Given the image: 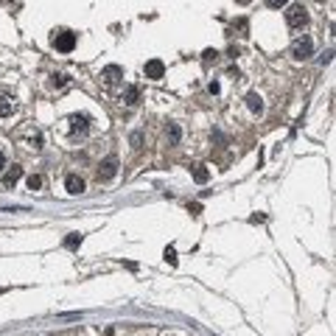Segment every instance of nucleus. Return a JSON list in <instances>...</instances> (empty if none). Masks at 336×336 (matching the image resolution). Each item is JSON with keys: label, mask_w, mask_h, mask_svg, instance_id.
<instances>
[{"label": "nucleus", "mask_w": 336, "mask_h": 336, "mask_svg": "<svg viewBox=\"0 0 336 336\" xmlns=\"http://www.w3.org/2000/svg\"><path fill=\"white\" fill-rule=\"evenodd\" d=\"M291 56L297 62H306V59H311L314 56V39L308 34H303V36H297V39L291 42Z\"/></svg>", "instance_id": "1"}, {"label": "nucleus", "mask_w": 336, "mask_h": 336, "mask_svg": "<svg viewBox=\"0 0 336 336\" xmlns=\"http://www.w3.org/2000/svg\"><path fill=\"white\" fill-rule=\"evenodd\" d=\"M286 23L288 28H303V25L308 23V12L303 3H291V6H286Z\"/></svg>", "instance_id": "2"}, {"label": "nucleus", "mask_w": 336, "mask_h": 336, "mask_svg": "<svg viewBox=\"0 0 336 336\" xmlns=\"http://www.w3.org/2000/svg\"><path fill=\"white\" fill-rule=\"evenodd\" d=\"M51 45H54L56 51H62V54H70V51L76 48V34H70V31H54Z\"/></svg>", "instance_id": "3"}, {"label": "nucleus", "mask_w": 336, "mask_h": 336, "mask_svg": "<svg viewBox=\"0 0 336 336\" xmlns=\"http://www.w3.org/2000/svg\"><path fill=\"white\" fill-rule=\"evenodd\" d=\"M87 132H90V115H84V112L70 115V135L73 138H84Z\"/></svg>", "instance_id": "4"}, {"label": "nucleus", "mask_w": 336, "mask_h": 336, "mask_svg": "<svg viewBox=\"0 0 336 336\" xmlns=\"http://www.w3.org/2000/svg\"><path fill=\"white\" fill-rule=\"evenodd\" d=\"M118 174V160L115 157H107V160L98 162V180H112Z\"/></svg>", "instance_id": "5"}, {"label": "nucleus", "mask_w": 336, "mask_h": 336, "mask_svg": "<svg viewBox=\"0 0 336 336\" xmlns=\"http://www.w3.org/2000/svg\"><path fill=\"white\" fill-rule=\"evenodd\" d=\"M118 78H123V67H118V65H107V67L101 70V81L107 84V87H109V84H115Z\"/></svg>", "instance_id": "6"}, {"label": "nucleus", "mask_w": 336, "mask_h": 336, "mask_svg": "<svg viewBox=\"0 0 336 336\" xmlns=\"http://www.w3.org/2000/svg\"><path fill=\"white\" fill-rule=\"evenodd\" d=\"M162 73H165V65H162L160 59L146 62V78H162Z\"/></svg>", "instance_id": "7"}, {"label": "nucleus", "mask_w": 336, "mask_h": 336, "mask_svg": "<svg viewBox=\"0 0 336 336\" xmlns=\"http://www.w3.org/2000/svg\"><path fill=\"white\" fill-rule=\"evenodd\" d=\"M65 188H67V193H73V196H78V193H84V180H81V177H76V174H67V180H65Z\"/></svg>", "instance_id": "8"}, {"label": "nucleus", "mask_w": 336, "mask_h": 336, "mask_svg": "<svg viewBox=\"0 0 336 336\" xmlns=\"http://www.w3.org/2000/svg\"><path fill=\"white\" fill-rule=\"evenodd\" d=\"M246 109H249L252 115H261L264 112V98H261L258 93H249V96H246Z\"/></svg>", "instance_id": "9"}, {"label": "nucleus", "mask_w": 336, "mask_h": 336, "mask_svg": "<svg viewBox=\"0 0 336 336\" xmlns=\"http://www.w3.org/2000/svg\"><path fill=\"white\" fill-rule=\"evenodd\" d=\"M14 112V98L6 96V93H0V118H9Z\"/></svg>", "instance_id": "10"}, {"label": "nucleus", "mask_w": 336, "mask_h": 336, "mask_svg": "<svg viewBox=\"0 0 336 336\" xmlns=\"http://www.w3.org/2000/svg\"><path fill=\"white\" fill-rule=\"evenodd\" d=\"M20 177H23V168H20V165H12V168L6 171V177H3V182H6L9 188H14V185L20 182Z\"/></svg>", "instance_id": "11"}, {"label": "nucleus", "mask_w": 336, "mask_h": 336, "mask_svg": "<svg viewBox=\"0 0 336 336\" xmlns=\"http://www.w3.org/2000/svg\"><path fill=\"white\" fill-rule=\"evenodd\" d=\"M165 138H168V143H171V146H177V143H180V138H182V129L177 123H168L165 126Z\"/></svg>", "instance_id": "12"}, {"label": "nucleus", "mask_w": 336, "mask_h": 336, "mask_svg": "<svg viewBox=\"0 0 336 336\" xmlns=\"http://www.w3.org/2000/svg\"><path fill=\"white\" fill-rule=\"evenodd\" d=\"M138 98H140V90H138V87H126V96H123V104H126V107H135V104H138Z\"/></svg>", "instance_id": "13"}, {"label": "nucleus", "mask_w": 336, "mask_h": 336, "mask_svg": "<svg viewBox=\"0 0 336 336\" xmlns=\"http://www.w3.org/2000/svg\"><path fill=\"white\" fill-rule=\"evenodd\" d=\"M193 180H196L199 185H204V182L210 180V171H207V165H196V168H193Z\"/></svg>", "instance_id": "14"}, {"label": "nucleus", "mask_w": 336, "mask_h": 336, "mask_svg": "<svg viewBox=\"0 0 336 336\" xmlns=\"http://www.w3.org/2000/svg\"><path fill=\"white\" fill-rule=\"evenodd\" d=\"M42 188V177L39 174H31L28 177V191H39Z\"/></svg>", "instance_id": "15"}, {"label": "nucleus", "mask_w": 336, "mask_h": 336, "mask_svg": "<svg viewBox=\"0 0 336 336\" xmlns=\"http://www.w3.org/2000/svg\"><path fill=\"white\" fill-rule=\"evenodd\" d=\"M78 244H81V235H78V233H73V235H70V238H67V241H65V246H67V249H76V246H78Z\"/></svg>", "instance_id": "16"}, {"label": "nucleus", "mask_w": 336, "mask_h": 336, "mask_svg": "<svg viewBox=\"0 0 336 336\" xmlns=\"http://www.w3.org/2000/svg\"><path fill=\"white\" fill-rule=\"evenodd\" d=\"M165 261H168L171 266H177V252H174V246H168V249H165Z\"/></svg>", "instance_id": "17"}, {"label": "nucleus", "mask_w": 336, "mask_h": 336, "mask_svg": "<svg viewBox=\"0 0 336 336\" xmlns=\"http://www.w3.org/2000/svg\"><path fill=\"white\" fill-rule=\"evenodd\" d=\"M202 59H204V62H216V59H219V51H210V48H207V51L202 54Z\"/></svg>", "instance_id": "18"}, {"label": "nucleus", "mask_w": 336, "mask_h": 336, "mask_svg": "<svg viewBox=\"0 0 336 336\" xmlns=\"http://www.w3.org/2000/svg\"><path fill=\"white\" fill-rule=\"evenodd\" d=\"M266 6L269 9H283V6H288V0H266Z\"/></svg>", "instance_id": "19"}, {"label": "nucleus", "mask_w": 336, "mask_h": 336, "mask_svg": "<svg viewBox=\"0 0 336 336\" xmlns=\"http://www.w3.org/2000/svg\"><path fill=\"white\" fill-rule=\"evenodd\" d=\"M65 84H67V76H54V87H59V90H62Z\"/></svg>", "instance_id": "20"}, {"label": "nucleus", "mask_w": 336, "mask_h": 336, "mask_svg": "<svg viewBox=\"0 0 336 336\" xmlns=\"http://www.w3.org/2000/svg\"><path fill=\"white\" fill-rule=\"evenodd\" d=\"M140 140H143V138H140V135L135 132V135H132V146H135V149H140Z\"/></svg>", "instance_id": "21"}, {"label": "nucleus", "mask_w": 336, "mask_h": 336, "mask_svg": "<svg viewBox=\"0 0 336 336\" xmlns=\"http://www.w3.org/2000/svg\"><path fill=\"white\" fill-rule=\"evenodd\" d=\"M6 168V157H3V151H0V171Z\"/></svg>", "instance_id": "22"}, {"label": "nucleus", "mask_w": 336, "mask_h": 336, "mask_svg": "<svg viewBox=\"0 0 336 336\" xmlns=\"http://www.w3.org/2000/svg\"><path fill=\"white\" fill-rule=\"evenodd\" d=\"M235 3H249V0H235Z\"/></svg>", "instance_id": "23"}]
</instances>
